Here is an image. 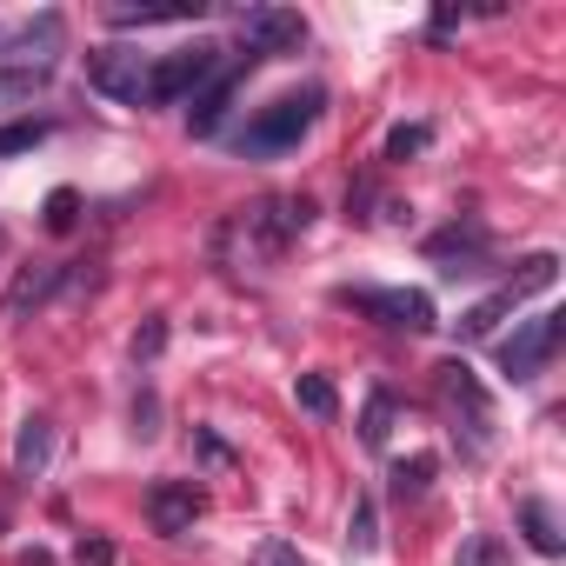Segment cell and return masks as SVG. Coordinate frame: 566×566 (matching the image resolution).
Wrapping results in <instances>:
<instances>
[{
  "instance_id": "obj_1",
  "label": "cell",
  "mask_w": 566,
  "mask_h": 566,
  "mask_svg": "<svg viewBox=\"0 0 566 566\" xmlns=\"http://www.w3.org/2000/svg\"><path fill=\"white\" fill-rule=\"evenodd\" d=\"M314 213H321V207H314L307 193H266V200L227 213L220 233H213V247H233V240H240V260H273V253H287V247L314 227Z\"/></svg>"
},
{
  "instance_id": "obj_2",
  "label": "cell",
  "mask_w": 566,
  "mask_h": 566,
  "mask_svg": "<svg viewBox=\"0 0 566 566\" xmlns=\"http://www.w3.org/2000/svg\"><path fill=\"white\" fill-rule=\"evenodd\" d=\"M327 114V87H294V94H273L240 134H233V154L240 160H273V154H294L307 134H314V120Z\"/></svg>"
},
{
  "instance_id": "obj_3",
  "label": "cell",
  "mask_w": 566,
  "mask_h": 566,
  "mask_svg": "<svg viewBox=\"0 0 566 566\" xmlns=\"http://www.w3.org/2000/svg\"><path fill=\"white\" fill-rule=\"evenodd\" d=\"M553 280H559V260H553V253H526V260H520V273L506 280V287H493L486 301H473V307L453 321V334H460V340H486V334H493V327H500V321L520 307V301L546 294Z\"/></svg>"
},
{
  "instance_id": "obj_4",
  "label": "cell",
  "mask_w": 566,
  "mask_h": 566,
  "mask_svg": "<svg viewBox=\"0 0 566 566\" xmlns=\"http://www.w3.org/2000/svg\"><path fill=\"white\" fill-rule=\"evenodd\" d=\"M220 67H227V48H213V41H193V48L160 54L154 74H147V107H180V101H193Z\"/></svg>"
},
{
  "instance_id": "obj_5",
  "label": "cell",
  "mask_w": 566,
  "mask_h": 566,
  "mask_svg": "<svg viewBox=\"0 0 566 566\" xmlns=\"http://www.w3.org/2000/svg\"><path fill=\"white\" fill-rule=\"evenodd\" d=\"M559 340H566V314H533V321H520V327L493 347V367H500L513 387H526V380H539V374L553 367Z\"/></svg>"
},
{
  "instance_id": "obj_6",
  "label": "cell",
  "mask_w": 566,
  "mask_h": 566,
  "mask_svg": "<svg viewBox=\"0 0 566 566\" xmlns=\"http://www.w3.org/2000/svg\"><path fill=\"white\" fill-rule=\"evenodd\" d=\"M334 301L367 314V321H380V327H394V334H433L440 327L433 294H420V287H340Z\"/></svg>"
},
{
  "instance_id": "obj_7",
  "label": "cell",
  "mask_w": 566,
  "mask_h": 566,
  "mask_svg": "<svg viewBox=\"0 0 566 566\" xmlns=\"http://www.w3.org/2000/svg\"><path fill=\"white\" fill-rule=\"evenodd\" d=\"M147 74H154V54H140L127 41H107L87 54V87L120 101V107H147Z\"/></svg>"
},
{
  "instance_id": "obj_8",
  "label": "cell",
  "mask_w": 566,
  "mask_h": 566,
  "mask_svg": "<svg viewBox=\"0 0 566 566\" xmlns=\"http://www.w3.org/2000/svg\"><path fill=\"white\" fill-rule=\"evenodd\" d=\"M240 41L253 61H287L307 48V21L301 8H240Z\"/></svg>"
},
{
  "instance_id": "obj_9",
  "label": "cell",
  "mask_w": 566,
  "mask_h": 566,
  "mask_svg": "<svg viewBox=\"0 0 566 566\" xmlns=\"http://www.w3.org/2000/svg\"><path fill=\"white\" fill-rule=\"evenodd\" d=\"M433 387H440V400L453 407V420L467 413V453L480 460V453H486V427H493L486 387L473 380V367H467V360H440V367H433Z\"/></svg>"
},
{
  "instance_id": "obj_10",
  "label": "cell",
  "mask_w": 566,
  "mask_h": 566,
  "mask_svg": "<svg viewBox=\"0 0 566 566\" xmlns=\"http://www.w3.org/2000/svg\"><path fill=\"white\" fill-rule=\"evenodd\" d=\"M253 67H260L253 54H233V61H227V67H220V74L187 101V127H193L200 140H213V134L227 127V114H233V101H240V87H247V74H253Z\"/></svg>"
},
{
  "instance_id": "obj_11",
  "label": "cell",
  "mask_w": 566,
  "mask_h": 566,
  "mask_svg": "<svg viewBox=\"0 0 566 566\" xmlns=\"http://www.w3.org/2000/svg\"><path fill=\"white\" fill-rule=\"evenodd\" d=\"M427 260H433L447 280H460V273H486V260H493V233L467 213V220H453V227H440V233L427 240Z\"/></svg>"
},
{
  "instance_id": "obj_12",
  "label": "cell",
  "mask_w": 566,
  "mask_h": 566,
  "mask_svg": "<svg viewBox=\"0 0 566 566\" xmlns=\"http://www.w3.org/2000/svg\"><path fill=\"white\" fill-rule=\"evenodd\" d=\"M200 513H207V493H200L193 480H154V486H147V520H154V533L180 539V533H193Z\"/></svg>"
},
{
  "instance_id": "obj_13",
  "label": "cell",
  "mask_w": 566,
  "mask_h": 566,
  "mask_svg": "<svg viewBox=\"0 0 566 566\" xmlns=\"http://www.w3.org/2000/svg\"><path fill=\"white\" fill-rule=\"evenodd\" d=\"M61 34H67V21L48 8L41 21H28V28H14L8 41H0V67H54V54H61Z\"/></svg>"
},
{
  "instance_id": "obj_14",
  "label": "cell",
  "mask_w": 566,
  "mask_h": 566,
  "mask_svg": "<svg viewBox=\"0 0 566 566\" xmlns=\"http://www.w3.org/2000/svg\"><path fill=\"white\" fill-rule=\"evenodd\" d=\"M61 280H67V266H54V260H41V266H21L14 273V287H8V301H0V321H28L34 307H48L54 294H61Z\"/></svg>"
},
{
  "instance_id": "obj_15",
  "label": "cell",
  "mask_w": 566,
  "mask_h": 566,
  "mask_svg": "<svg viewBox=\"0 0 566 566\" xmlns=\"http://www.w3.org/2000/svg\"><path fill=\"white\" fill-rule=\"evenodd\" d=\"M207 0H160V8H107V28L120 34H147V28H180V21H200Z\"/></svg>"
},
{
  "instance_id": "obj_16",
  "label": "cell",
  "mask_w": 566,
  "mask_h": 566,
  "mask_svg": "<svg viewBox=\"0 0 566 566\" xmlns=\"http://www.w3.org/2000/svg\"><path fill=\"white\" fill-rule=\"evenodd\" d=\"M54 460V420L48 413H28L21 433H14V480H41Z\"/></svg>"
},
{
  "instance_id": "obj_17",
  "label": "cell",
  "mask_w": 566,
  "mask_h": 566,
  "mask_svg": "<svg viewBox=\"0 0 566 566\" xmlns=\"http://www.w3.org/2000/svg\"><path fill=\"white\" fill-rule=\"evenodd\" d=\"M520 533H526V546L539 553V559H559L566 553V539H559V520H553V506L546 500H520Z\"/></svg>"
},
{
  "instance_id": "obj_18",
  "label": "cell",
  "mask_w": 566,
  "mask_h": 566,
  "mask_svg": "<svg viewBox=\"0 0 566 566\" xmlns=\"http://www.w3.org/2000/svg\"><path fill=\"white\" fill-rule=\"evenodd\" d=\"M433 473H440V460H433V453H413V460H400V467L387 473V493L407 506V500H420V493H427V480H433Z\"/></svg>"
},
{
  "instance_id": "obj_19",
  "label": "cell",
  "mask_w": 566,
  "mask_h": 566,
  "mask_svg": "<svg viewBox=\"0 0 566 566\" xmlns=\"http://www.w3.org/2000/svg\"><path fill=\"white\" fill-rule=\"evenodd\" d=\"M294 400H301L314 420H334V413H340V394H334L327 374H301V380H294Z\"/></svg>"
},
{
  "instance_id": "obj_20",
  "label": "cell",
  "mask_w": 566,
  "mask_h": 566,
  "mask_svg": "<svg viewBox=\"0 0 566 566\" xmlns=\"http://www.w3.org/2000/svg\"><path fill=\"white\" fill-rule=\"evenodd\" d=\"M387 433H394V394H387V387H374V394H367V413H360V440L380 453V447H387Z\"/></svg>"
},
{
  "instance_id": "obj_21",
  "label": "cell",
  "mask_w": 566,
  "mask_h": 566,
  "mask_svg": "<svg viewBox=\"0 0 566 566\" xmlns=\"http://www.w3.org/2000/svg\"><path fill=\"white\" fill-rule=\"evenodd\" d=\"M347 546H354V553H374V546H380V513H374V493H360V500H354V513H347Z\"/></svg>"
},
{
  "instance_id": "obj_22",
  "label": "cell",
  "mask_w": 566,
  "mask_h": 566,
  "mask_svg": "<svg viewBox=\"0 0 566 566\" xmlns=\"http://www.w3.org/2000/svg\"><path fill=\"white\" fill-rule=\"evenodd\" d=\"M48 134H54V120H8V127H0V160H14V154H34Z\"/></svg>"
},
{
  "instance_id": "obj_23",
  "label": "cell",
  "mask_w": 566,
  "mask_h": 566,
  "mask_svg": "<svg viewBox=\"0 0 566 566\" xmlns=\"http://www.w3.org/2000/svg\"><path fill=\"white\" fill-rule=\"evenodd\" d=\"M48 81H54V67H0V101H34V94H48Z\"/></svg>"
},
{
  "instance_id": "obj_24",
  "label": "cell",
  "mask_w": 566,
  "mask_h": 566,
  "mask_svg": "<svg viewBox=\"0 0 566 566\" xmlns=\"http://www.w3.org/2000/svg\"><path fill=\"white\" fill-rule=\"evenodd\" d=\"M427 140H433V127H427V120H407V127L387 134L380 154H387V160H413V154H427Z\"/></svg>"
},
{
  "instance_id": "obj_25",
  "label": "cell",
  "mask_w": 566,
  "mask_h": 566,
  "mask_svg": "<svg viewBox=\"0 0 566 566\" xmlns=\"http://www.w3.org/2000/svg\"><path fill=\"white\" fill-rule=\"evenodd\" d=\"M41 220H48V233H74V227H81V193H74V187H54Z\"/></svg>"
},
{
  "instance_id": "obj_26",
  "label": "cell",
  "mask_w": 566,
  "mask_h": 566,
  "mask_svg": "<svg viewBox=\"0 0 566 566\" xmlns=\"http://www.w3.org/2000/svg\"><path fill=\"white\" fill-rule=\"evenodd\" d=\"M453 566H506V546L493 539V533H473L467 546H460V559Z\"/></svg>"
},
{
  "instance_id": "obj_27",
  "label": "cell",
  "mask_w": 566,
  "mask_h": 566,
  "mask_svg": "<svg viewBox=\"0 0 566 566\" xmlns=\"http://www.w3.org/2000/svg\"><path fill=\"white\" fill-rule=\"evenodd\" d=\"M160 347H167V321L154 314V321L134 334V360H140V367H154V360H160Z\"/></svg>"
},
{
  "instance_id": "obj_28",
  "label": "cell",
  "mask_w": 566,
  "mask_h": 566,
  "mask_svg": "<svg viewBox=\"0 0 566 566\" xmlns=\"http://www.w3.org/2000/svg\"><path fill=\"white\" fill-rule=\"evenodd\" d=\"M134 433H140V440H154V433H160V400H154V394H140V400H134Z\"/></svg>"
},
{
  "instance_id": "obj_29",
  "label": "cell",
  "mask_w": 566,
  "mask_h": 566,
  "mask_svg": "<svg viewBox=\"0 0 566 566\" xmlns=\"http://www.w3.org/2000/svg\"><path fill=\"white\" fill-rule=\"evenodd\" d=\"M253 566H301V559H294V546H280V539H266V546L253 553Z\"/></svg>"
},
{
  "instance_id": "obj_30",
  "label": "cell",
  "mask_w": 566,
  "mask_h": 566,
  "mask_svg": "<svg viewBox=\"0 0 566 566\" xmlns=\"http://www.w3.org/2000/svg\"><path fill=\"white\" fill-rule=\"evenodd\" d=\"M460 28V8H433V21H427V41H447Z\"/></svg>"
},
{
  "instance_id": "obj_31",
  "label": "cell",
  "mask_w": 566,
  "mask_h": 566,
  "mask_svg": "<svg viewBox=\"0 0 566 566\" xmlns=\"http://www.w3.org/2000/svg\"><path fill=\"white\" fill-rule=\"evenodd\" d=\"M193 440H200V453H207V460H213V467H227V460H233V453H227V440H213V433H207V427H193Z\"/></svg>"
},
{
  "instance_id": "obj_32",
  "label": "cell",
  "mask_w": 566,
  "mask_h": 566,
  "mask_svg": "<svg viewBox=\"0 0 566 566\" xmlns=\"http://www.w3.org/2000/svg\"><path fill=\"white\" fill-rule=\"evenodd\" d=\"M81 566H114V546L107 539H81Z\"/></svg>"
},
{
  "instance_id": "obj_33",
  "label": "cell",
  "mask_w": 566,
  "mask_h": 566,
  "mask_svg": "<svg viewBox=\"0 0 566 566\" xmlns=\"http://www.w3.org/2000/svg\"><path fill=\"white\" fill-rule=\"evenodd\" d=\"M21 566H54V553H41V546H28V553H21Z\"/></svg>"
},
{
  "instance_id": "obj_34",
  "label": "cell",
  "mask_w": 566,
  "mask_h": 566,
  "mask_svg": "<svg viewBox=\"0 0 566 566\" xmlns=\"http://www.w3.org/2000/svg\"><path fill=\"white\" fill-rule=\"evenodd\" d=\"M0 253H8V227H0Z\"/></svg>"
}]
</instances>
